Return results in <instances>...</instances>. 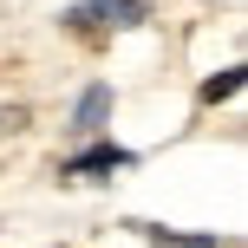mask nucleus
<instances>
[{
  "label": "nucleus",
  "mask_w": 248,
  "mask_h": 248,
  "mask_svg": "<svg viewBox=\"0 0 248 248\" xmlns=\"http://www.w3.org/2000/svg\"><path fill=\"white\" fill-rule=\"evenodd\" d=\"M105 118H111V85H85L72 105V131L92 137V131H105Z\"/></svg>",
  "instance_id": "f257e3e1"
},
{
  "label": "nucleus",
  "mask_w": 248,
  "mask_h": 248,
  "mask_svg": "<svg viewBox=\"0 0 248 248\" xmlns=\"http://www.w3.org/2000/svg\"><path fill=\"white\" fill-rule=\"evenodd\" d=\"M124 163H131V150H118V144H92L85 157L65 163V176H98V170H124Z\"/></svg>",
  "instance_id": "f03ea898"
},
{
  "label": "nucleus",
  "mask_w": 248,
  "mask_h": 248,
  "mask_svg": "<svg viewBox=\"0 0 248 248\" xmlns=\"http://www.w3.org/2000/svg\"><path fill=\"white\" fill-rule=\"evenodd\" d=\"M131 229H144V222H131ZM157 248H229V235H183V229H144Z\"/></svg>",
  "instance_id": "7ed1b4c3"
},
{
  "label": "nucleus",
  "mask_w": 248,
  "mask_h": 248,
  "mask_svg": "<svg viewBox=\"0 0 248 248\" xmlns=\"http://www.w3.org/2000/svg\"><path fill=\"white\" fill-rule=\"evenodd\" d=\"M235 92H242V65H229L222 78H202V98H209V105L216 98H235Z\"/></svg>",
  "instance_id": "20e7f679"
},
{
  "label": "nucleus",
  "mask_w": 248,
  "mask_h": 248,
  "mask_svg": "<svg viewBox=\"0 0 248 248\" xmlns=\"http://www.w3.org/2000/svg\"><path fill=\"white\" fill-rule=\"evenodd\" d=\"M0 131H26V105H0Z\"/></svg>",
  "instance_id": "39448f33"
}]
</instances>
